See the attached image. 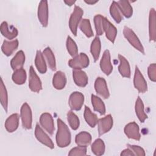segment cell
<instances>
[{
    "mask_svg": "<svg viewBox=\"0 0 156 156\" xmlns=\"http://www.w3.org/2000/svg\"><path fill=\"white\" fill-rule=\"evenodd\" d=\"M56 143L60 147H65L71 143V133L66 124L60 119H57Z\"/></svg>",
    "mask_w": 156,
    "mask_h": 156,
    "instance_id": "cell-1",
    "label": "cell"
},
{
    "mask_svg": "<svg viewBox=\"0 0 156 156\" xmlns=\"http://www.w3.org/2000/svg\"><path fill=\"white\" fill-rule=\"evenodd\" d=\"M83 13V10L79 6L76 5L73 12L71 13L69 20V26L71 32L76 35L77 27L79 23L81 21V18Z\"/></svg>",
    "mask_w": 156,
    "mask_h": 156,
    "instance_id": "cell-2",
    "label": "cell"
},
{
    "mask_svg": "<svg viewBox=\"0 0 156 156\" xmlns=\"http://www.w3.org/2000/svg\"><path fill=\"white\" fill-rule=\"evenodd\" d=\"M123 34L125 38L129 41L131 45H132L135 49L138 50L141 53H144V50L142 43L136 34L134 33V32L130 28L125 26L123 30Z\"/></svg>",
    "mask_w": 156,
    "mask_h": 156,
    "instance_id": "cell-3",
    "label": "cell"
},
{
    "mask_svg": "<svg viewBox=\"0 0 156 156\" xmlns=\"http://www.w3.org/2000/svg\"><path fill=\"white\" fill-rule=\"evenodd\" d=\"M69 66L74 69H81L89 65V58L85 53H80L68 62Z\"/></svg>",
    "mask_w": 156,
    "mask_h": 156,
    "instance_id": "cell-4",
    "label": "cell"
},
{
    "mask_svg": "<svg viewBox=\"0 0 156 156\" xmlns=\"http://www.w3.org/2000/svg\"><path fill=\"white\" fill-rule=\"evenodd\" d=\"M20 116L21 119L23 127L27 129H30L32 127V112L30 106L26 103H24L21 108Z\"/></svg>",
    "mask_w": 156,
    "mask_h": 156,
    "instance_id": "cell-5",
    "label": "cell"
},
{
    "mask_svg": "<svg viewBox=\"0 0 156 156\" xmlns=\"http://www.w3.org/2000/svg\"><path fill=\"white\" fill-rule=\"evenodd\" d=\"M29 87L32 91L37 93L42 89L41 82L32 66H30L29 69Z\"/></svg>",
    "mask_w": 156,
    "mask_h": 156,
    "instance_id": "cell-6",
    "label": "cell"
},
{
    "mask_svg": "<svg viewBox=\"0 0 156 156\" xmlns=\"http://www.w3.org/2000/svg\"><path fill=\"white\" fill-rule=\"evenodd\" d=\"M133 83L135 88L140 93H144L147 90L146 81L137 66L135 67Z\"/></svg>",
    "mask_w": 156,
    "mask_h": 156,
    "instance_id": "cell-7",
    "label": "cell"
},
{
    "mask_svg": "<svg viewBox=\"0 0 156 156\" xmlns=\"http://www.w3.org/2000/svg\"><path fill=\"white\" fill-rule=\"evenodd\" d=\"M38 18L43 27L48 23V5L47 1H41L38 7Z\"/></svg>",
    "mask_w": 156,
    "mask_h": 156,
    "instance_id": "cell-8",
    "label": "cell"
},
{
    "mask_svg": "<svg viewBox=\"0 0 156 156\" xmlns=\"http://www.w3.org/2000/svg\"><path fill=\"white\" fill-rule=\"evenodd\" d=\"M113 123V118L111 115H108L106 116L99 119L97 123L99 135H102L108 132L112 129Z\"/></svg>",
    "mask_w": 156,
    "mask_h": 156,
    "instance_id": "cell-9",
    "label": "cell"
},
{
    "mask_svg": "<svg viewBox=\"0 0 156 156\" xmlns=\"http://www.w3.org/2000/svg\"><path fill=\"white\" fill-rule=\"evenodd\" d=\"M84 96L78 91L73 92L69 98V105L73 110H79L83 104Z\"/></svg>",
    "mask_w": 156,
    "mask_h": 156,
    "instance_id": "cell-10",
    "label": "cell"
},
{
    "mask_svg": "<svg viewBox=\"0 0 156 156\" xmlns=\"http://www.w3.org/2000/svg\"><path fill=\"white\" fill-rule=\"evenodd\" d=\"M35 135L37 139L42 144H44L47 147L53 149L54 147V143H52L51 139L48 136V135L43 131L41 127L38 125L37 124L35 127Z\"/></svg>",
    "mask_w": 156,
    "mask_h": 156,
    "instance_id": "cell-11",
    "label": "cell"
},
{
    "mask_svg": "<svg viewBox=\"0 0 156 156\" xmlns=\"http://www.w3.org/2000/svg\"><path fill=\"white\" fill-rule=\"evenodd\" d=\"M124 133L128 138L131 139L140 140L141 138L138 125L135 122L127 124L124 127Z\"/></svg>",
    "mask_w": 156,
    "mask_h": 156,
    "instance_id": "cell-12",
    "label": "cell"
},
{
    "mask_svg": "<svg viewBox=\"0 0 156 156\" xmlns=\"http://www.w3.org/2000/svg\"><path fill=\"white\" fill-rule=\"evenodd\" d=\"M100 67L101 70L106 75H109L112 73L113 70V66L111 63L110 54L108 50H105L104 52L100 62Z\"/></svg>",
    "mask_w": 156,
    "mask_h": 156,
    "instance_id": "cell-13",
    "label": "cell"
},
{
    "mask_svg": "<svg viewBox=\"0 0 156 156\" xmlns=\"http://www.w3.org/2000/svg\"><path fill=\"white\" fill-rule=\"evenodd\" d=\"M40 122L41 126L51 135L54 130V121L52 116L48 113H43L40 118Z\"/></svg>",
    "mask_w": 156,
    "mask_h": 156,
    "instance_id": "cell-14",
    "label": "cell"
},
{
    "mask_svg": "<svg viewBox=\"0 0 156 156\" xmlns=\"http://www.w3.org/2000/svg\"><path fill=\"white\" fill-rule=\"evenodd\" d=\"M96 91L103 98L107 99L109 97V91L105 80L102 77H98L94 83Z\"/></svg>",
    "mask_w": 156,
    "mask_h": 156,
    "instance_id": "cell-15",
    "label": "cell"
},
{
    "mask_svg": "<svg viewBox=\"0 0 156 156\" xmlns=\"http://www.w3.org/2000/svg\"><path fill=\"white\" fill-rule=\"evenodd\" d=\"M104 32L105 33L107 38L112 43H114L117 34V29L106 18L103 19Z\"/></svg>",
    "mask_w": 156,
    "mask_h": 156,
    "instance_id": "cell-16",
    "label": "cell"
},
{
    "mask_svg": "<svg viewBox=\"0 0 156 156\" xmlns=\"http://www.w3.org/2000/svg\"><path fill=\"white\" fill-rule=\"evenodd\" d=\"M73 79L75 83L79 87H85L88 83L87 74L80 69H74L73 71Z\"/></svg>",
    "mask_w": 156,
    "mask_h": 156,
    "instance_id": "cell-17",
    "label": "cell"
},
{
    "mask_svg": "<svg viewBox=\"0 0 156 156\" xmlns=\"http://www.w3.org/2000/svg\"><path fill=\"white\" fill-rule=\"evenodd\" d=\"M155 11L151 9L149 15V35L150 41H155L156 27H155Z\"/></svg>",
    "mask_w": 156,
    "mask_h": 156,
    "instance_id": "cell-18",
    "label": "cell"
},
{
    "mask_svg": "<svg viewBox=\"0 0 156 156\" xmlns=\"http://www.w3.org/2000/svg\"><path fill=\"white\" fill-rule=\"evenodd\" d=\"M1 32L5 38L12 40L15 38L18 35V30L16 28L10 26L9 27L7 22L4 21L1 25Z\"/></svg>",
    "mask_w": 156,
    "mask_h": 156,
    "instance_id": "cell-19",
    "label": "cell"
},
{
    "mask_svg": "<svg viewBox=\"0 0 156 156\" xmlns=\"http://www.w3.org/2000/svg\"><path fill=\"white\" fill-rule=\"evenodd\" d=\"M118 58L119 60V65L118 66L119 73L122 76L129 78L130 77V68L128 61L120 54L118 55Z\"/></svg>",
    "mask_w": 156,
    "mask_h": 156,
    "instance_id": "cell-20",
    "label": "cell"
},
{
    "mask_svg": "<svg viewBox=\"0 0 156 156\" xmlns=\"http://www.w3.org/2000/svg\"><path fill=\"white\" fill-rule=\"evenodd\" d=\"M19 124V115L14 113L10 115L5 121V127L9 132H13L16 130Z\"/></svg>",
    "mask_w": 156,
    "mask_h": 156,
    "instance_id": "cell-21",
    "label": "cell"
},
{
    "mask_svg": "<svg viewBox=\"0 0 156 156\" xmlns=\"http://www.w3.org/2000/svg\"><path fill=\"white\" fill-rule=\"evenodd\" d=\"M25 62V55L23 51H18L10 62V65L13 70L21 68Z\"/></svg>",
    "mask_w": 156,
    "mask_h": 156,
    "instance_id": "cell-22",
    "label": "cell"
},
{
    "mask_svg": "<svg viewBox=\"0 0 156 156\" xmlns=\"http://www.w3.org/2000/svg\"><path fill=\"white\" fill-rule=\"evenodd\" d=\"M66 82V76L64 73L62 71H57L55 73L52 79V84L55 88L57 90L63 89Z\"/></svg>",
    "mask_w": 156,
    "mask_h": 156,
    "instance_id": "cell-23",
    "label": "cell"
},
{
    "mask_svg": "<svg viewBox=\"0 0 156 156\" xmlns=\"http://www.w3.org/2000/svg\"><path fill=\"white\" fill-rule=\"evenodd\" d=\"M75 141L78 146L87 147L91 143V136L87 132H81L76 136Z\"/></svg>",
    "mask_w": 156,
    "mask_h": 156,
    "instance_id": "cell-24",
    "label": "cell"
},
{
    "mask_svg": "<svg viewBox=\"0 0 156 156\" xmlns=\"http://www.w3.org/2000/svg\"><path fill=\"white\" fill-rule=\"evenodd\" d=\"M18 46V40H15L11 41L4 40L2 45V51L7 56H9L17 49Z\"/></svg>",
    "mask_w": 156,
    "mask_h": 156,
    "instance_id": "cell-25",
    "label": "cell"
},
{
    "mask_svg": "<svg viewBox=\"0 0 156 156\" xmlns=\"http://www.w3.org/2000/svg\"><path fill=\"white\" fill-rule=\"evenodd\" d=\"M118 8L121 13L126 18H130L133 13V9L129 1H119L117 2Z\"/></svg>",
    "mask_w": 156,
    "mask_h": 156,
    "instance_id": "cell-26",
    "label": "cell"
},
{
    "mask_svg": "<svg viewBox=\"0 0 156 156\" xmlns=\"http://www.w3.org/2000/svg\"><path fill=\"white\" fill-rule=\"evenodd\" d=\"M35 63L38 71L40 73L44 74L46 72V70H47L46 64L43 57V53H41L40 51H37L35 59Z\"/></svg>",
    "mask_w": 156,
    "mask_h": 156,
    "instance_id": "cell-27",
    "label": "cell"
},
{
    "mask_svg": "<svg viewBox=\"0 0 156 156\" xmlns=\"http://www.w3.org/2000/svg\"><path fill=\"white\" fill-rule=\"evenodd\" d=\"M135 109L136 115L138 119L141 122H143L146 120V119L147 118V116L144 111V105L142 100L140 97H138L136 101Z\"/></svg>",
    "mask_w": 156,
    "mask_h": 156,
    "instance_id": "cell-28",
    "label": "cell"
},
{
    "mask_svg": "<svg viewBox=\"0 0 156 156\" xmlns=\"http://www.w3.org/2000/svg\"><path fill=\"white\" fill-rule=\"evenodd\" d=\"M91 103L95 111L99 112L101 115H104L105 113V107L101 99L94 94L91 95Z\"/></svg>",
    "mask_w": 156,
    "mask_h": 156,
    "instance_id": "cell-29",
    "label": "cell"
},
{
    "mask_svg": "<svg viewBox=\"0 0 156 156\" xmlns=\"http://www.w3.org/2000/svg\"><path fill=\"white\" fill-rule=\"evenodd\" d=\"M13 81L18 85H22L25 83L26 80V73L23 68L15 70L12 74Z\"/></svg>",
    "mask_w": 156,
    "mask_h": 156,
    "instance_id": "cell-30",
    "label": "cell"
},
{
    "mask_svg": "<svg viewBox=\"0 0 156 156\" xmlns=\"http://www.w3.org/2000/svg\"><path fill=\"white\" fill-rule=\"evenodd\" d=\"M101 44L100 39L98 37H96L93 40L91 44V48H90L91 53L95 62L97 61L98 59L99 58L100 52H101Z\"/></svg>",
    "mask_w": 156,
    "mask_h": 156,
    "instance_id": "cell-31",
    "label": "cell"
},
{
    "mask_svg": "<svg viewBox=\"0 0 156 156\" xmlns=\"http://www.w3.org/2000/svg\"><path fill=\"white\" fill-rule=\"evenodd\" d=\"M84 118L87 124L91 127H94L98 123V119L96 115L93 113L87 106L85 107Z\"/></svg>",
    "mask_w": 156,
    "mask_h": 156,
    "instance_id": "cell-32",
    "label": "cell"
},
{
    "mask_svg": "<svg viewBox=\"0 0 156 156\" xmlns=\"http://www.w3.org/2000/svg\"><path fill=\"white\" fill-rule=\"evenodd\" d=\"M43 54L44 55L45 58L46 59L49 68L52 70L55 71L56 69L55 59L54 55L52 50L51 49V48L49 47L46 48L43 51Z\"/></svg>",
    "mask_w": 156,
    "mask_h": 156,
    "instance_id": "cell-33",
    "label": "cell"
},
{
    "mask_svg": "<svg viewBox=\"0 0 156 156\" xmlns=\"http://www.w3.org/2000/svg\"><path fill=\"white\" fill-rule=\"evenodd\" d=\"M92 152L96 155H102L105 152V144L102 140L96 139L91 144Z\"/></svg>",
    "mask_w": 156,
    "mask_h": 156,
    "instance_id": "cell-34",
    "label": "cell"
},
{
    "mask_svg": "<svg viewBox=\"0 0 156 156\" xmlns=\"http://www.w3.org/2000/svg\"><path fill=\"white\" fill-rule=\"evenodd\" d=\"M0 99H1V104L2 106L3 107L5 111L7 112V105H8L7 92L5 86L4 84V82L2 79H1V83H0Z\"/></svg>",
    "mask_w": 156,
    "mask_h": 156,
    "instance_id": "cell-35",
    "label": "cell"
},
{
    "mask_svg": "<svg viewBox=\"0 0 156 156\" xmlns=\"http://www.w3.org/2000/svg\"><path fill=\"white\" fill-rule=\"evenodd\" d=\"M110 13L112 17L114 19V20L117 23H119L122 20L121 13L118 8L116 2L115 1L112 2L110 7Z\"/></svg>",
    "mask_w": 156,
    "mask_h": 156,
    "instance_id": "cell-36",
    "label": "cell"
},
{
    "mask_svg": "<svg viewBox=\"0 0 156 156\" xmlns=\"http://www.w3.org/2000/svg\"><path fill=\"white\" fill-rule=\"evenodd\" d=\"M80 29L88 37L93 36V32L91 29L90 20L88 19H83L80 23Z\"/></svg>",
    "mask_w": 156,
    "mask_h": 156,
    "instance_id": "cell-37",
    "label": "cell"
},
{
    "mask_svg": "<svg viewBox=\"0 0 156 156\" xmlns=\"http://www.w3.org/2000/svg\"><path fill=\"white\" fill-rule=\"evenodd\" d=\"M66 48L69 54L73 57L78 55V48L75 41L68 36L66 39Z\"/></svg>",
    "mask_w": 156,
    "mask_h": 156,
    "instance_id": "cell-38",
    "label": "cell"
},
{
    "mask_svg": "<svg viewBox=\"0 0 156 156\" xmlns=\"http://www.w3.org/2000/svg\"><path fill=\"white\" fill-rule=\"evenodd\" d=\"M67 119L70 127L73 130H76L79 127V119L77 116L72 111H69L67 113Z\"/></svg>",
    "mask_w": 156,
    "mask_h": 156,
    "instance_id": "cell-39",
    "label": "cell"
},
{
    "mask_svg": "<svg viewBox=\"0 0 156 156\" xmlns=\"http://www.w3.org/2000/svg\"><path fill=\"white\" fill-rule=\"evenodd\" d=\"M103 19L104 16L101 15H96L94 18L96 32L98 35H101L104 33Z\"/></svg>",
    "mask_w": 156,
    "mask_h": 156,
    "instance_id": "cell-40",
    "label": "cell"
},
{
    "mask_svg": "<svg viewBox=\"0 0 156 156\" xmlns=\"http://www.w3.org/2000/svg\"><path fill=\"white\" fill-rule=\"evenodd\" d=\"M87 154L86 147L78 146L73 148L70 150L68 155H85Z\"/></svg>",
    "mask_w": 156,
    "mask_h": 156,
    "instance_id": "cell-41",
    "label": "cell"
},
{
    "mask_svg": "<svg viewBox=\"0 0 156 156\" xmlns=\"http://www.w3.org/2000/svg\"><path fill=\"white\" fill-rule=\"evenodd\" d=\"M148 76L151 80L155 82L156 80V65L155 63H152L149 65L147 69Z\"/></svg>",
    "mask_w": 156,
    "mask_h": 156,
    "instance_id": "cell-42",
    "label": "cell"
},
{
    "mask_svg": "<svg viewBox=\"0 0 156 156\" xmlns=\"http://www.w3.org/2000/svg\"><path fill=\"white\" fill-rule=\"evenodd\" d=\"M127 146H128V147L132 151V152L135 155H140V156L145 155V152L144 149L140 146H136V145H131V144H128Z\"/></svg>",
    "mask_w": 156,
    "mask_h": 156,
    "instance_id": "cell-43",
    "label": "cell"
},
{
    "mask_svg": "<svg viewBox=\"0 0 156 156\" xmlns=\"http://www.w3.org/2000/svg\"><path fill=\"white\" fill-rule=\"evenodd\" d=\"M121 155H135V154H133L132 151L128 147L127 149H126L122 151V152L121 153Z\"/></svg>",
    "mask_w": 156,
    "mask_h": 156,
    "instance_id": "cell-44",
    "label": "cell"
},
{
    "mask_svg": "<svg viewBox=\"0 0 156 156\" xmlns=\"http://www.w3.org/2000/svg\"><path fill=\"white\" fill-rule=\"evenodd\" d=\"M85 2L88 4H90V5H93L96 4V2H98V1L97 0H85Z\"/></svg>",
    "mask_w": 156,
    "mask_h": 156,
    "instance_id": "cell-45",
    "label": "cell"
},
{
    "mask_svg": "<svg viewBox=\"0 0 156 156\" xmlns=\"http://www.w3.org/2000/svg\"><path fill=\"white\" fill-rule=\"evenodd\" d=\"M64 2L66 5L71 6L76 2V1H64Z\"/></svg>",
    "mask_w": 156,
    "mask_h": 156,
    "instance_id": "cell-46",
    "label": "cell"
}]
</instances>
